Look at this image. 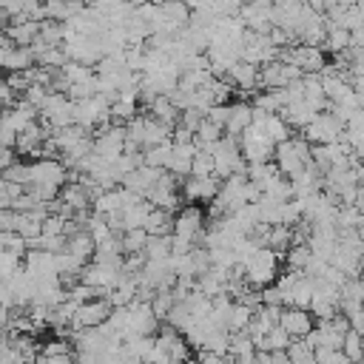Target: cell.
<instances>
[{
	"instance_id": "obj_1",
	"label": "cell",
	"mask_w": 364,
	"mask_h": 364,
	"mask_svg": "<svg viewBox=\"0 0 364 364\" xmlns=\"http://www.w3.org/2000/svg\"><path fill=\"white\" fill-rule=\"evenodd\" d=\"M230 77H233L242 88H253V85H256V80H259L256 65H250V63H236V65L230 68Z\"/></svg>"
},
{
	"instance_id": "obj_2",
	"label": "cell",
	"mask_w": 364,
	"mask_h": 364,
	"mask_svg": "<svg viewBox=\"0 0 364 364\" xmlns=\"http://www.w3.org/2000/svg\"><path fill=\"white\" fill-rule=\"evenodd\" d=\"M327 48H333V51H341V48H347L350 46V31L347 28H341V26H333V23H327Z\"/></svg>"
},
{
	"instance_id": "obj_4",
	"label": "cell",
	"mask_w": 364,
	"mask_h": 364,
	"mask_svg": "<svg viewBox=\"0 0 364 364\" xmlns=\"http://www.w3.org/2000/svg\"><path fill=\"white\" fill-rule=\"evenodd\" d=\"M338 6H344V9H353V6H358V0H336Z\"/></svg>"
},
{
	"instance_id": "obj_3",
	"label": "cell",
	"mask_w": 364,
	"mask_h": 364,
	"mask_svg": "<svg viewBox=\"0 0 364 364\" xmlns=\"http://www.w3.org/2000/svg\"><path fill=\"white\" fill-rule=\"evenodd\" d=\"M145 245V233L136 228V230H128V236H125V247L128 250H134V247H142Z\"/></svg>"
}]
</instances>
